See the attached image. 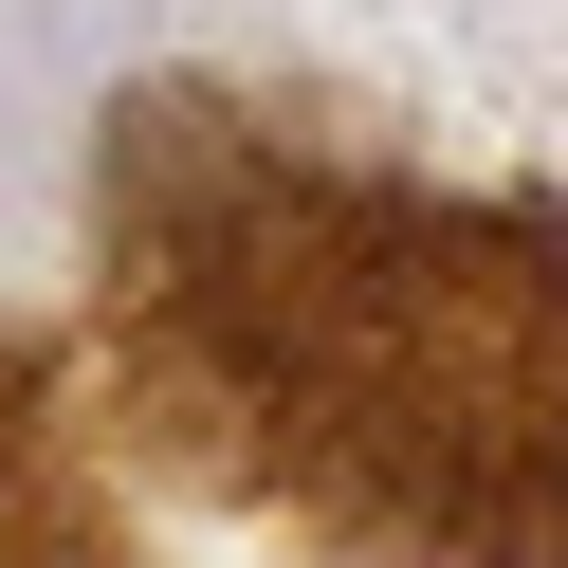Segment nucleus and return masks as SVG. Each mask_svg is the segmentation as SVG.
Wrapping results in <instances>:
<instances>
[{"label":"nucleus","mask_w":568,"mask_h":568,"mask_svg":"<svg viewBox=\"0 0 568 568\" xmlns=\"http://www.w3.org/2000/svg\"><path fill=\"white\" fill-rule=\"evenodd\" d=\"M111 367L221 495L367 568H568V221L348 165L257 92H129L92 165Z\"/></svg>","instance_id":"obj_1"},{"label":"nucleus","mask_w":568,"mask_h":568,"mask_svg":"<svg viewBox=\"0 0 568 568\" xmlns=\"http://www.w3.org/2000/svg\"><path fill=\"white\" fill-rule=\"evenodd\" d=\"M19 568H129L111 495H92V458L38 422V385H19Z\"/></svg>","instance_id":"obj_2"}]
</instances>
